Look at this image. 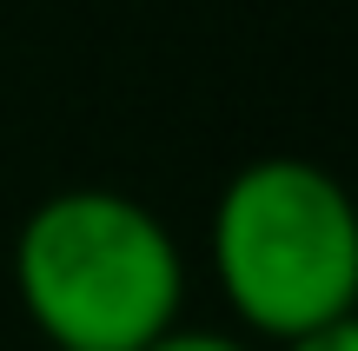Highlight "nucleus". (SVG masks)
I'll use <instances>...</instances> for the list:
<instances>
[{"label":"nucleus","mask_w":358,"mask_h":351,"mask_svg":"<svg viewBox=\"0 0 358 351\" xmlns=\"http://www.w3.org/2000/svg\"><path fill=\"white\" fill-rule=\"evenodd\" d=\"M213 272L252 331L292 345L345 325L358 299V219L312 159H252L213 206Z\"/></svg>","instance_id":"2"},{"label":"nucleus","mask_w":358,"mask_h":351,"mask_svg":"<svg viewBox=\"0 0 358 351\" xmlns=\"http://www.w3.org/2000/svg\"><path fill=\"white\" fill-rule=\"evenodd\" d=\"M13 292L47 351H146L179 318L173 232L113 186H66L13 239Z\"/></svg>","instance_id":"1"},{"label":"nucleus","mask_w":358,"mask_h":351,"mask_svg":"<svg viewBox=\"0 0 358 351\" xmlns=\"http://www.w3.org/2000/svg\"><path fill=\"white\" fill-rule=\"evenodd\" d=\"M146 351H252V345L226 338V331H186V325H173L166 338H153Z\"/></svg>","instance_id":"3"},{"label":"nucleus","mask_w":358,"mask_h":351,"mask_svg":"<svg viewBox=\"0 0 358 351\" xmlns=\"http://www.w3.org/2000/svg\"><path fill=\"white\" fill-rule=\"evenodd\" d=\"M285 351H358V325H325V331H306V338H292Z\"/></svg>","instance_id":"4"}]
</instances>
